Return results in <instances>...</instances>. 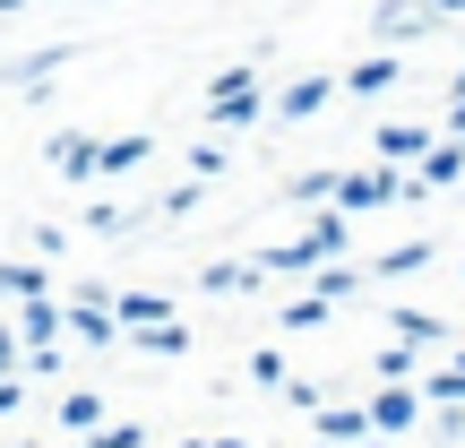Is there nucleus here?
<instances>
[{
    "instance_id": "1",
    "label": "nucleus",
    "mask_w": 465,
    "mask_h": 448,
    "mask_svg": "<svg viewBox=\"0 0 465 448\" xmlns=\"http://www.w3.org/2000/svg\"><path fill=\"white\" fill-rule=\"evenodd\" d=\"M440 26H449V17H440L431 0H380V9H371V35H380L388 52H397V44H422V35H440Z\"/></svg>"
},
{
    "instance_id": "2",
    "label": "nucleus",
    "mask_w": 465,
    "mask_h": 448,
    "mask_svg": "<svg viewBox=\"0 0 465 448\" xmlns=\"http://www.w3.org/2000/svg\"><path fill=\"white\" fill-rule=\"evenodd\" d=\"M422 405H431V397H422L414 380H380V397H371L362 414H371V432H380V440H405L422 423Z\"/></svg>"
},
{
    "instance_id": "3",
    "label": "nucleus",
    "mask_w": 465,
    "mask_h": 448,
    "mask_svg": "<svg viewBox=\"0 0 465 448\" xmlns=\"http://www.w3.org/2000/svg\"><path fill=\"white\" fill-rule=\"evenodd\" d=\"M336 95H345V78H328V69H311V78H293V86L276 95V121H319V113H328Z\"/></svg>"
},
{
    "instance_id": "4",
    "label": "nucleus",
    "mask_w": 465,
    "mask_h": 448,
    "mask_svg": "<svg viewBox=\"0 0 465 448\" xmlns=\"http://www.w3.org/2000/svg\"><path fill=\"white\" fill-rule=\"evenodd\" d=\"M431 138L440 130H422V121H380V130H371V155H380V164H422Z\"/></svg>"
},
{
    "instance_id": "5",
    "label": "nucleus",
    "mask_w": 465,
    "mask_h": 448,
    "mask_svg": "<svg viewBox=\"0 0 465 448\" xmlns=\"http://www.w3.org/2000/svg\"><path fill=\"white\" fill-rule=\"evenodd\" d=\"M17 336H26V345H61V336H69V302L26 294V302H17Z\"/></svg>"
},
{
    "instance_id": "6",
    "label": "nucleus",
    "mask_w": 465,
    "mask_h": 448,
    "mask_svg": "<svg viewBox=\"0 0 465 448\" xmlns=\"http://www.w3.org/2000/svg\"><path fill=\"white\" fill-rule=\"evenodd\" d=\"M414 182H422V199H431V190H457L465 182V138H431L422 164H414Z\"/></svg>"
},
{
    "instance_id": "7",
    "label": "nucleus",
    "mask_w": 465,
    "mask_h": 448,
    "mask_svg": "<svg viewBox=\"0 0 465 448\" xmlns=\"http://www.w3.org/2000/svg\"><path fill=\"white\" fill-rule=\"evenodd\" d=\"M259 113H267L259 78H250V86H232V95H207V121H216V130H259Z\"/></svg>"
},
{
    "instance_id": "8",
    "label": "nucleus",
    "mask_w": 465,
    "mask_h": 448,
    "mask_svg": "<svg viewBox=\"0 0 465 448\" xmlns=\"http://www.w3.org/2000/svg\"><path fill=\"white\" fill-rule=\"evenodd\" d=\"M69 336H78V345H104V353H113V345H121L113 302H69Z\"/></svg>"
},
{
    "instance_id": "9",
    "label": "nucleus",
    "mask_w": 465,
    "mask_h": 448,
    "mask_svg": "<svg viewBox=\"0 0 465 448\" xmlns=\"http://www.w3.org/2000/svg\"><path fill=\"white\" fill-rule=\"evenodd\" d=\"M52 164H61V182H95V164H104V138H86V130L52 138Z\"/></svg>"
},
{
    "instance_id": "10",
    "label": "nucleus",
    "mask_w": 465,
    "mask_h": 448,
    "mask_svg": "<svg viewBox=\"0 0 465 448\" xmlns=\"http://www.w3.org/2000/svg\"><path fill=\"white\" fill-rule=\"evenodd\" d=\"M199 294H216V302L259 294V259H216V267H199Z\"/></svg>"
},
{
    "instance_id": "11",
    "label": "nucleus",
    "mask_w": 465,
    "mask_h": 448,
    "mask_svg": "<svg viewBox=\"0 0 465 448\" xmlns=\"http://www.w3.org/2000/svg\"><path fill=\"white\" fill-rule=\"evenodd\" d=\"M397 78H405V69H397V52L380 44V52H371V61H353V69H345V95H388V86H397Z\"/></svg>"
},
{
    "instance_id": "12",
    "label": "nucleus",
    "mask_w": 465,
    "mask_h": 448,
    "mask_svg": "<svg viewBox=\"0 0 465 448\" xmlns=\"http://www.w3.org/2000/svg\"><path fill=\"white\" fill-rule=\"evenodd\" d=\"M311 276H319V284H311V294H328V302H353V294H362V284H371V267H353V259H345V250H336V259H319V267H311Z\"/></svg>"
},
{
    "instance_id": "13",
    "label": "nucleus",
    "mask_w": 465,
    "mask_h": 448,
    "mask_svg": "<svg viewBox=\"0 0 465 448\" xmlns=\"http://www.w3.org/2000/svg\"><path fill=\"white\" fill-rule=\"evenodd\" d=\"M121 345H138V353H155V363H173V353H190V328H182V319H147V328H130Z\"/></svg>"
},
{
    "instance_id": "14",
    "label": "nucleus",
    "mask_w": 465,
    "mask_h": 448,
    "mask_svg": "<svg viewBox=\"0 0 465 448\" xmlns=\"http://www.w3.org/2000/svg\"><path fill=\"white\" fill-rule=\"evenodd\" d=\"M328 259V250L311 242V233H302V242H276V250H259V276H302V267H319Z\"/></svg>"
},
{
    "instance_id": "15",
    "label": "nucleus",
    "mask_w": 465,
    "mask_h": 448,
    "mask_svg": "<svg viewBox=\"0 0 465 448\" xmlns=\"http://www.w3.org/2000/svg\"><path fill=\"white\" fill-rule=\"evenodd\" d=\"M61 61H69V44H52V52H26V61H9L0 78H9V86H26V95H44V86H52V69H61Z\"/></svg>"
},
{
    "instance_id": "16",
    "label": "nucleus",
    "mask_w": 465,
    "mask_h": 448,
    "mask_svg": "<svg viewBox=\"0 0 465 448\" xmlns=\"http://www.w3.org/2000/svg\"><path fill=\"white\" fill-rule=\"evenodd\" d=\"M319 440H328V448L371 440V414H362V405H319Z\"/></svg>"
},
{
    "instance_id": "17",
    "label": "nucleus",
    "mask_w": 465,
    "mask_h": 448,
    "mask_svg": "<svg viewBox=\"0 0 465 448\" xmlns=\"http://www.w3.org/2000/svg\"><path fill=\"white\" fill-rule=\"evenodd\" d=\"M388 328H397V336H414V345H449V319L414 311V302H397V311H388Z\"/></svg>"
},
{
    "instance_id": "18",
    "label": "nucleus",
    "mask_w": 465,
    "mask_h": 448,
    "mask_svg": "<svg viewBox=\"0 0 465 448\" xmlns=\"http://www.w3.org/2000/svg\"><path fill=\"white\" fill-rule=\"evenodd\" d=\"M147 155H155V138H104V182H121V173H138V164H147Z\"/></svg>"
},
{
    "instance_id": "19",
    "label": "nucleus",
    "mask_w": 465,
    "mask_h": 448,
    "mask_svg": "<svg viewBox=\"0 0 465 448\" xmlns=\"http://www.w3.org/2000/svg\"><path fill=\"white\" fill-rule=\"evenodd\" d=\"M431 259H440V242H397V250L371 259V276H414V267H431Z\"/></svg>"
},
{
    "instance_id": "20",
    "label": "nucleus",
    "mask_w": 465,
    "mask_h": 448,
    "mask_svg": "<svg viewBox=\"0 0 465 448\" xmlns=\"http://www.w3.org/2000/svg\"><path fill=\"white\" fill-rule=\"evenodd\" d=\"M26 294H52L44 259H9V267H0V302H26Z\"/></svg>"
},
{
    "instance_id": "21",
    "label": "nucleus",
    "mask_w": 465,
    "mask_h": 448,
    "mask_svg": "<svg viewBox=\"0 0 465 448\" xmlns=\"http://www.w3.org/2000/svg\"><path fill=\"white\" fill-rule=\"evenodd\" d=\"M113 319H121V336H130V328H147V319H173V302L164 294H113Z\"/></svg>"
},
{
    "instance_id": "22",
    "label": "nucleus",
    "mask_w": 465,
    "mask_h": 448,
    "mask_svg": "<svg viewBox=\"0 0 465 448\" xmlns=\"http://www.w3.org/2000/svg\"><path fill=\"white\" fill-rule=\"evenodd\" d=\"M95 423H104V397H95V388H69V397H61V432H95Z\"/></svg>"
},
{
    "instance_id": "23",
    "label": "nucleus",
    "mask_w": 465,
    "mask_h": 448,
    "mask_svg": "<svg viewBox=\"0 0 465 448\" xmlns=\"http://www.w3.org/2000/svg\"><path fill=\"white\" fill-rule=\"evenodd\" d=\"M328 311H336L328 294H293V302H284V328H293V336H311V328H328Z\"/></svg>"
},
{
    "instance_id": "24",
    "label": "nucleus",
    "mask_w": 465,
    "mask_h": 448,
    "mask_svg": "<svg viewBox=\"0 0 465 448\" xmlns=\"http://www.w3.org/2000/svg\"><path fill=\"white\" fill-rule=\"evenodd\" d=\"M422 397H431V405H465V353H457V363H440L431 380H422Z\"/></svg>"
},
{
    "instance_id": "25",
    "label": "nucleus",
    "mask_w": 465,
    "mask_h": 448,
    "mask_svg": "<svg viewBox=\"0 0 465 448\" xmlns=\"http://www.w3.org/2000/svg\"><path fill=\"white\" fill-rule=\"evenodd\" d=\"M284 190H293V199H336V190H345V173H336V164H319V173H293Z\"/></svg>"
},
{
    "instance_id": "26",
    "label": "nucleus",
    "mask_w": 465,
    "mask_h": 448,
    "mask_svg": "<svg viewBox=\"0 0 465 448\" xmlns=\"http://www.w3.org/2000/svg\"><path fill=\"white\" fill-rule=\"evenodd\" d=\"M250 380H259V388H284V380H293V363H284L276 345H259V353H250Z\"/></svg>"
},
{
    "instance_id": "27",
    "label": "nucleus",
    "mask_w": 465,
    "mask_h": 448,
    "mask_svg": "<svg viewBox=\"0 0 465 448\" xmlns=\"http://www.w3.org/2000/svg\"><path fill=\"white\" fill-rule=\"evenodd\" d=\"M86 448H147V432H138V423H95Z\"/></svg>"
},
{
    "instance_id": "28",
    "label": "nucleus",
    "mask_w": 465,
    "mask_h": 448,
    "mask_svg": "<svg viewBox=\"0 0 465 448\" xmlns=\"http://www.w3.org/2000/svg\"><path fill=\"white\" fill-rule=\"evenodd\" d=\"M130 224H138V207H86V233H104V242L130 233Z\"/></svg>"
},
{
    "instance_id": "29",
    "label": "nucleus",
    "mask_w": 465,
    "mask_h": 448,
    "mask_svg": "<svg viewBox=\"0 0 465 448\" xmlns=\"http://www.w3.org/2000/svg\"><path fill=\"white\" fill-rule=\"evenodd\" d=\"M190 173H199V182H216V173H224V138H199V147H190Z\"/></svg>"
},
{
    "instance_id": "30",
    "label": "nucleus",
    "mask_w": 465,
    "mask_h": 448,
    "mask_svg": "<svg viewBox=\"0 0 465 448\" xmlns=\"http://www.w3.org/2000/svg\"><path fill=\"white\" fill-rule=\"evenodd\" d=\"M155 207H164V216H190V207H199V173H190V182H173Z\"/></svg>"
},
{
    "instance_id": "31",
    "label": "nucleus",
    "mask_w": 465,
    "mask_h": 448,
    "mask_svg": "<svg viewBox=\"0 0 465 448\" xmlns=\"http://www.w3.org/2000/svg\"><path fill=\"white\" fill-rule=\"evenodd\" d=\"M380 380H414V345H380Z\"/></svg>"
},
{
    "instance_id": "32",
    "label": "nucleus",
    "mask_w": 465,
    "mask_h": 448,
    "mask_svg": "<svg viewBox=\"0 0 465 448\" xmlns=\"http://www.w3.org/2000/svg\"><path fill=\"white\" fill-rule=\"evenodd\" d=\"M17 405H26V371H9V380H0V414H17Z\"/></svg>"
},
{
    "instance_id": "33",
    "label": "nucleus",
    "mask_w": 465,
    "mask_h": 448,
    "mask_svg": "<svg viewBox=\"0 0 465 448\" xmlns=\"http://www.w3.org/2000/svg\"><path fill=\"white\" fill-rule=\"evenodd\" d=\"M449 138H465V95H449Z\"/></svg>"
},
{
    "instance_id": "34",
    "label": "nucleus",
    "mask_w": 465,
    "mask_h": 448,
    "mask_svg": "<svg viewBox=\"0 0 465 448\" xmlns=\"http://www.w3.org/2000/svg\"><path fill=\"white\" fill-rule=\"evenodd\" d=\"M431 9H440V17H465V0H431Z\"/></svg>"
},
{
    "instance_id": "35",
    "label": "nucleus",
    "mask_w": 465,
    "mask_h": 448,
    "mask_svg": "<svg viewBox=\"0 0 465 448\" xmlns=\"http://www.w3.org/2000/svg\"><path fill=\"white\" fill-rule=\"evenodd\" d=\"M449 95H465V69H457V78H449Z\"/></svg>"
},
{
    "instance_id": "36",
    "label": "nucleus",
    "mask_w": 465,
    "mask_h": 448,
    "mask_svg": "<svg viewBox=\"0 0 465 448\" xmlns=\"http://www.w3.org/2000/svg\"><path fill=\"white\" fill-rule=\"evenodd\" d=\"M216 448H250V440H232V432H224V440H216Z\"/></svg>"
},
{
    "instance_id": "37",
    "label": "nucleus",
    "mask_w": 465,
    "mask_h": 448,
    "mask_svg": "<svg viewBox=\"0 0 465 448\" xmlns=\"http://www.w3.org/2000/svg\"><path fill=\"white\" fill-rule=\"evenodd\" d=\"M9 9H26V0H0V17H9Z\"/></svg>"
},
{
    "instance_id": "38",
    "label": "nucleus",
    "mask_w": 465,
    "mask_h": 448,
    "mask_svg": "<svg viewBox=\"0 0 465 448\" xmlns=\"http://www.w3.org/2000/svg\"><path fill=\"white\" fill-rule=\"evenodd\" d=\"M182 448H216V440H182Z\"/></svg>"
},
{
    "instance_id": "39",
    "label": "nucleus",
    "mask_w": 465,
    "mask_h": 448,
    "mask_svg": "<svg viewBox=\"0 0 465 448\" xmlns=\"http://www.w3.org/2000/svg\"><path fill=\"white\" fill-rule=\"evenodd\" d=\"M457 448H465V423H457Z\"/></svg>"
},
{
    "instance_id": "40",
    "label": "nucleus",
    "mask_w": 465,
    "mask_h": 448,
    "mask_svg": "<svg viewBox=\"0 0 465 448\" xmlns=\"http://www.w3.org/2000/svg\"><path fill=\"white\" fill-rule=\"evenodd\" d=\"M311 448H328V440H311Z\"/></svg>"
},
{
    "instance_id": "41",
    "label": "nucleus",
    "mask_w": 465,
    "mask_h": 448,
    "mask_svg": "<svg viewBox=\"0 0 465 448\" xmlns=\"http://www.w3.org/2000/svg\"><path fill=\"white\" fill-rule=\"evenodd\" d=\"M9 448H26V440H9Z\"/></svg>"
}]
</instances>
